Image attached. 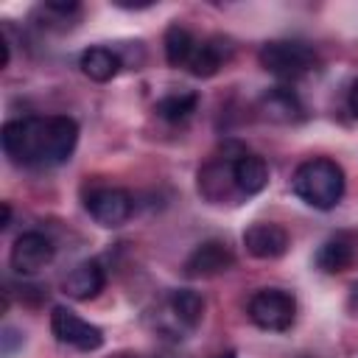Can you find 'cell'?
<instances>
[{"label":"cell","instance_id":"1","mask_svg":"<svg viewBox=\"0 0 358 358\" xmlns=\"http://www.w3.org/2000/svg\"><path fill=\"white\" fill-rule=\"evenodd\" d=\"M3 151L11 162L50 168L70 159L78 143V123L67 115H28L3 126Z\"/></svg>","mask_w":358,"mask_h":358},{"label":"cell","instance_id":"2","mask_svg":"<svg viewBox=\"0 0 358 358\" xmlns=\"http://www.w3.org/2000/svg\"><path fill=\"white\" fill-rule=\"evenodd\" d=\"M344 171L336 159L313 157L302 162L291 176V190L313 210H333L344 196Z\"/></svg>","mask_w":358,"mask_h":358},{"label":"cell","instance_id":"3","mask_svg":"<svg viewBox=\"0 0 358 358\" xmlns=\"http://www.w3.org/2000/svg\"><path fill=\"white\" fill-rule=\"evenodd\" d=\"M257 62L266 73L294 81L316 67V53L310 45L296 39H271L257 50Z\"/></svg>","mask_w":358,"mask_h":358},{"label":"cell","instance_id":"4","mask_svg":"<svg viewBox=\"0 0 358 358\" xmlns=\"http://www.w3.org/2000/svg\"><path fill=\"white\" fill-rule=\"evenodd\" d=\"M249 319L268 333H282L296 319V299L285 288H260L249 299Z\"/></svg>","mask_w":358,"mask_h":358},{"label":"cell","instance_id":"5","mask_svg":"<svg viewBox=\"0 0 358 358\" xmlns=\"http://www.w3.org/2000/svg\"><path fill=\"white\" fill-rule=\"evenodd\" d=\"M50 330L56 336V341L73 347V350H81V352H95L103 347V333L101 327L90 324L87 319H81L76 310L59 305L53 308L50 313Z\"/></svg>","mask_w":358,"mask_h":358},{"label":"cell","instance_id":"6","mask_svg":"<svg viewBox=\"0 0 358 358\" xmlns=\"http://www.w3.org/2000/svg\"><path fill=\"white\" fill-rule=\"evenodd\" d=\"M53 255H56L53 241H50L48 235H42V232L31 229V232H22V235L14 241L11 255H8V266H11L17 274L31 277V274L42 271V268L53 260Z\"/></svg>","mask_w":358,"mask_h":358},{"label":"cell","instance_id":"7","mask_svg":"<svg viewBox=\"0 0 358 358\" xmlns=\"http://www.w3.org/2000/svg\"><path fill=\"white\" fill-rule=\"evenodd\" d=\"M87 213L101 227H120L134 213V199L123 187H98L87 196Z\"/></svg>","mask_w":358,"mask_h":358},{"label":"cell","instance_id":"8","mask_svg":"<svg viewBox=\"0 0 358 358\" xmlns=\"http://www.w3.org/2000/svg\"><path fill=\"white\" fill-rule=\"evenodd\" d=\"M232 266H235V255L224 241H204L187 255L182 268L193 280H207V277L227 274Z\"/></svg>","mask_w":358,"mask_h":358},{"label":"cell","instance_id":"9","mask_svg":"<svg viewBox=\"0 0 358 358\" xmlns=\"http://www.w3.org/2000/svg\"><path fill=\"white\" fill-rule=\"evenodd\" d=\"M243 246L252 257L257 260H277L288 252L291 246V238L288 232L274 224V221H255L252 227H246L243 232Z\"/></svg>","mask_w":358,"mask_h":358},{"label":"cell","instance_id":"10","mask_svg":"<svg viewBox=\"0 0 358 358\" xmlns=\"http://www.w3.org/2000/svg\"><path fill=\"white\" fill-rule=\"evenodd\" d=\"M241 154V151H238ZM235 154V157H238ZM235 157L224 154V157H215L210 159L201 171H199V193L210 201V204H221L224 199H229V187H235V176H232V165H235ZM238 190V187H235ZM241 196V193H238Z\"/></svg>","mask_w":358,"mask_h":358},{"label":"cell","instance_id":"11","mask_svg":"<svg viewBox=\"0 0 358 358\" xmlns=\"http://www.w3.org/2000/svg\"><path fill=\"white\" fill-rule=\"evenodd\" d=\"M106 285V271L101 266V260H81L76 268L67 271V277L62 280V291L70 296V299H78V302H87V299H95Z\"/></svg>","mask_w":358,"mask_h":358},{"label":"cell","instance_id":"12","mask_svg":"<svg viewBox=\"0 0 358 358\" xmlns=\"http://www.w3.org/2000/svg\"><path fill=\"white\" fill-rule=\"evenodd\" d=\"M260 112L266 120L271 123H296L305 117V109H302V101L294 90L288 87H271L260 95Z\"/></svg>","mask_w":358,"mask_h":358},{"label":"cell","instance_id":"13","mask_svg":"<svg viewBox=\"0 0 358 358\" xmlns=\"http://www.w3.org/2000/svg\"><path fill=\"white\" fill-rule=\"evenodd\" d=\"M229 56H232L229 39H224V36H210V39H204V42H196V50H193V56H190V62H187V70H190L196 78H210V76H215V73L227 64Z\"/></svg>","mask_w":358,"mask_h":358},{"label":"cell","instance_id":"14","mask_svg":"<svg viewBox=\"0 0 358 358\" xmlns=\"http://www.w3.org/2000/svg\"><path fill=\"white\" fill-rule=\"evenodd\" d=\"M232 176H235V187L241 196H255L268 185V162L260 154L241 151L235 157Z\"/></svg>","mask_w":358,"mask_h":358},{"label":"cell","instance_id":"15","mask_svg":"<svg viewBox=\"0 0 358 358\" xmlns=\"http://www.w3.org/2000/svg\"><path fill=\"white\" fill-rule=\"evenodd\" d=\"M120 53L112 50V48H103V45H95V48H87L78 59V67L87 78L103 84V81H112L120 70Z\"/></svg>","mask_w":358,"mask_h":358},{"label":"cell","instance_id":"16","mask_svg":"<svg viewBox=\"0 0 358 358\" xmlns=\"http://www.w3.org/2000/svg\"><path fill=\"white\" fill-rule=\"evenodd\" d=\"M352 257H355L352 241H350L347 235H333V238H327V241L319 246V252H316V266H319L324 274H341L344 268H350Z\"/></svg>","mask_w":358,"mask_h":358},{"label":"cell","instance_id":"17","mask_svg":"<svg viewBox=\"0 0 358 358\" xmlns=\"http://www.w3.org/2000/svg\"><path fill=\"white\" fill-rule=\"evenodd\" d=\"M168 308H171L173 319H176L182 327H187V330L199 327L201 319H204V299H201V294H196V291H190V288H176V291L168 296Z\"/></svg>","mask_w":358,"mask_h":358},{"label":"cell","instance_id":"18","mask_svg":"<svg viewBox=\"0 0 358 358\" xmlns=\"http://www.w3.org/2000/svg\"><path fill=\"white\" fill-rule=\"evenodd\" d=\"M193 50H196V36L179 22L168 25V31H165V59H168V64L171 67H187Z\"/></svg>","mask_w":358,"mask_h":358},{"label":"cell","instance_id":"19","mask_svg":"<svg viewBox=\"0 0 358 358\" xmlns=\"http://www.w3.org/2000/svg\"><path fill=\"white\" fill-rule=\"evenodd\" d=\"M199 106V95L196 92H171L165 98L157 101L154 112L171 123H179V120H187Z\"/></svg>","mask_w":358,"mask_h":358},{"label":"cell","instance_id":"20","mask_svg":"<svg viewBox=\"0 0 358 358\" xmlns=\"http://www.w3.org/2000/svg\"><path fill=\"white\" fill-rule=\"evenodd\" d=\"M347 305H350L352 313H358V282L350 288V299H347Z\"/></svg>","mask_w":358,"mask_h":358},{"label":"cell","instance_id":"21","mask_svg":"<svg viewBox=\"0 0 358 358\" xmlns=\"http://www.w3.org/2000/svg\"><path fill=\"white\" fill-rule=\"evenodd\" d=\"M350 109H352V115L358 117V81H355L352 90H350Z\"/></svg>","mask_w":358,"mask_h":358},{"label":"cell","instance_id":"22","mask_svg":"<svg viewBox=\"0 0 358 358\" xmlns=\"http://www.w3.org/2000/svg\"><path fill=\"white\" fill-rule=\"evenodd\" d=\"M8 221H11V207H8V204H3V229L8 227Z\"/></svg>","mask_w":358,"mask_h":358},{"label":"cell","instance_id":"23","mask_svg":"<svg viewBox=\"0 0 358 358\" xmlns=\"http://www.w3.org/2000/svg\"><path fill=\"white\" fill-rule=\"evenodd\" d=\"M215 358H238V352H235V350H229V352H221V355H215Z\"/></svg>","mask_w":358,"mask_h":358},{"label":"cell","instance_id":"24","mask_svg":"<svg viewBox=\"0 0 358 358\" xmlns=\"http://www.w3.org/2000/svg\"><path fill=\"white\" fill-rule=\"evenodd\" d=\"M117 358H131V355H117Z\"/></svg>","mask_w":358,"mask_h":358}]
</instances>
